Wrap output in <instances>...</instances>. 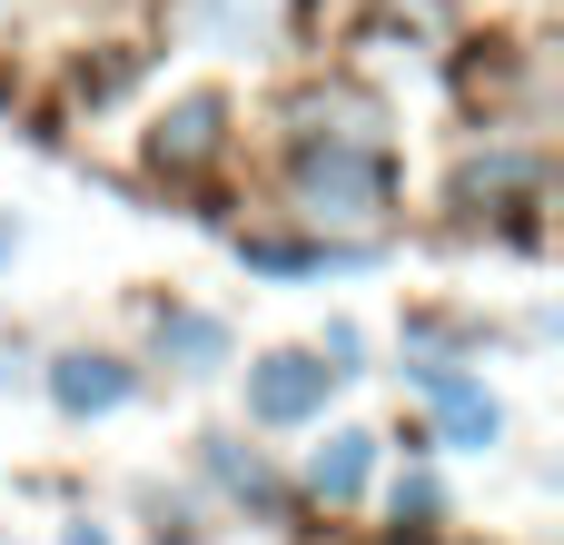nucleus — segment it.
<instances>
[{
  "instance_id": "nucleus-4",
  "label": "nucleus",
  "mask_w": 564,
  "mask_h": 545,
  "mask_svg": "<svg viewBox=\"0 0 564 545\" xmlns=\"http://www.w3.org/2000/svg\"><path fill=\"white\" fill-rule=\"evenodd\" d=\"M218 149H228V99L218 89H188L159 129H149V159L169 169V179H198V169H218Z\"/></svg>"
},
{
  "instance_id": "nucleus-14",
  "label": "nucleus",
  "mask_w": 564,
  "mask_h": 545,
  "mask_svg": "<svg viewBox=\"0 0 564 545\" xmlns=\"http://www.w3.org/2000/svg\"><path fill=\"white\" fill-rule=\"evenodd\" d=\"M59 545H109V536H99V526H69V536H59Z\"/></svg>"
},
{
  "instance_id": "nucleus-6",
  "label": "nucleus",
  "mask_w": 564,
  "mask_h": 545,
  "mask_svg": "<svg viewBox=\"0 0 564 545\" xmlns=\"http://www.w3.org/2000/svg\"><path fill=\"white\" fill-rule=\"evenodd\" d=\"M416 387L436 397V417H446V437H456V447H496V427H506V417H496V397H486L476 377H456V367H436V357H426V367H416Z\"/></svg>"
},
{
  "instance_id": "nucleus-13",
  "label": "nucleus",
  "mask_w": 564,
  "mask_h": 545,
  "mask_svg": "<svg viewBox=\"0 0 564 545\" xmlns=\"http://www.w3.org/2000/svg\"><path fill=\"white\" fill-rule=\"evenodd\" d=\"M426 526H436V487L406 477V487H397V536H426Z\"/></svg>"
},
{
  "instance_id": "nucleus-7",
  "label": "nucleus",
  "mask_w": 564,
  "mask_h": 545,
  "mask_svg": "<svg viewBox=\"0 0 564 545\" xmlns=\"http://www.w3.org/2000/svg\"><path fill=\"white\" fill-rule=\"evenodd\" d=\"M129 387H139V377H129L119 357H59V367H50V397H59L69 417H109Z\"/></svg>"
},
{
  "instance_id": "nucleus-3",
  "label": "nucleus",
  "mask_w": 564,
  "mask_h": 545,
  "mask_svg": "<svg viewBox=\"0 0 564 545\" xmlns=\"http://www.w3.org/2000/svg\"><path fill=\"white\" fill-rule=\"evenodd\" d=\"M347 367H327L317 348H278V357H258L248 367V417L258 427H297V417H317L327 407V387H337Z\"/></svg>"
},
{
  "instance_id": "nucleus-2",
  "label": "nucleus",
  "mask_w": 564,
  "mask_h": 545,
  "mask_svg": "<svg viewBox=\"0 0 564 545\" xmlns=\"http://www.w3.org/2000/svg\"><path fill=\"white\" fill-rule=\"evenodd\" d=\"M456 209L466 218H506L516 238H535V209H545V159H525V149H486V159H466L456 169Z\"/></svg>"
},
{
  "instance_id": "nucleus-15",
  "label": "nucleus",
  "mask_w": 564,
  "mask_h": 545,
  "mask_svg": "<svg viewBox=\"0 0 564 545\" xmlns=\"http://www.w3.org/2000/svg\"><path fill=\"white\" fill-rule=\"evenodd\" d=\"M0 248H10V238H0Z\"/></svg>"
},
{
  "instance_id": "nucleus-5",
  "label": "nucleus",
  "mask_w": 564,
  "mask_h": 545,
  "mask_svg": "<svg viewBox=\"0 0 564 545\" xmlns=\"http://www.w3.org/2000/svg\"><path fill=\"white\" fill-rule=\"evenodd\" d=\"M178 10H188V30L218 40V50H278V40L297 30V0H178Z\"/></svg>"
},
{
  "instance_id": "nucleus-9",
  "label": "nucleus",
  "mask_w": 564,
  "mask_h": 545,
  "mask_svg": "<svg viewBox=\"0 0 564 545\" xmlns=\"http://www.w3.org/2000/svg\"><path fill=\"white\" fill-rule=\"evenodd\" d=\"M159 357H178V367H218V357H228V328L198 318V308H159Z\"/></svg>"
},
{
  "instance_id": "nucleus-12",
  "label": "nucleus",
  "mask_w": 564,
  "mask_h": 545,
  "mask_svg": "<svg viewBox=\"0 0 564 545\" xmlns=\"http://www.w3.org/2000/svg\"><path fill=\"white\" fill-rule=\"evenodd\" d=\"M129 70H139V50H119V60H79V99H109V89H129Z\"/></svg>"
},
{
  "instance_id": "nucleus-8",
  "label": "nucleus",
  "mask_w": 564,
  "mask_h": 545,
  "mask_svg": "<svg viewBox=\"0 0 564 545\" xmlns=\"http://www.w3.org/2000/svg\"><path fill=\"white\" fill-rule=\"evenodd\" d=\"M367 467H377V437H357V427H347V437H327V447H317V467H307V487H317L327 506H347V496L367 487Z\"/></svg>"
},
{
  "instance_id": "nucleus-10",
  "label": "nucleus",
  "mask_w": 564,
  "mask_h": 545,
  "mask_svg": "<svg viewBox=\"0 0 564 545\" xmlns=\"http://www.w3.org/2000/svg\"><path fill=\"white\" fill-rule=\"evenodd\" d=\"M208 477H218V487H238V496H248V506H268V516L288 506V496L268 487V467H258V447H238V437H208Z\"/></svg>"
},
{
  "instance_id": "nucleus-11",
  "label": "nucleus",
  "mask_w": 564,
  "mask_h": 545,
  "mask_svg": "<svg viewBox=\"0 0 564 545\" xmlns=\"http://www.w3.org/2000/svg\"><path fill=\"white\" fill-rule=\"evenodd\" d=\"M248 268H268V278H307V268H357V248H297V238H248Z\"/></svg>"
},
{
  "instance_id": "nucleus-1",
  "label": "nucleus",
  "mask_w": 564,
  "mask_h": 545,
  "mask_svg": "<svg viewBox=\"0 0 564 545\" xmlns=\"http://www.w3.org/2000/svg\"><path fill=\"white\" fill-rule=\"evenodd\" d=\"M288 179H297V209H307V218H337V228H377V218L397 209V159H387V139H317V129H297Z\"/></svg>"
}]
</instances>
